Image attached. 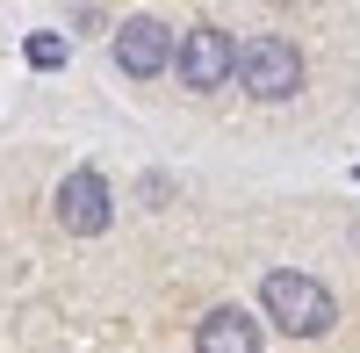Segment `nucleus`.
<instances>
[{
    "instance_id": "obj_3",
    "label": "nucleus",
    "mask_w": 360,
    "mask_h": 353,
    "mask_svg": "<svg viewBox=\"0 0 360 353\" xmlns=\"http://www.w3.org/2000/svg\"><path fill=\"white\" fill-rule=\"evenodd\" d=\"M173 65H180V86H195V94L224 86V79L238 72V44H231V29H217V22L180 29V37H173Z\"/></svg>"
},
{
    "instance_id": "obj_2",
    "label": "nucleus",
    "mask_w": 360,
    "mask_h": 353,
    "mask_svg": "<svg viewBox=\"0 0 360 353\" xmlns=\"http://www.w3.org/2000/svg\"><path fill=\"white\" fill-rule=\"evenodd\" d=\"M231 79H245L252 101H288L303 86V58H295L288 37H252V44H238V72Z\"/></svg>"
},
{
    "instance_id": "obj_4",
    "label": "nucleus",
    "mask_w": 360,
    "mask_h": 353,
    "mask_svg": "<svg viewBox=\"0 0 360 353\" xmlns=\"http://www.w3.org/2000/svg\"><path fill=\"white\" fill-rule=\"evenodd\" d=\"M108 217H115V195H108V181L94 166H79V173L58 181V224H65L72 238H101Z\"/></svg>"
},
{
    "instance_id": "obj_5",
    "label": "nucleus",
    "mask_w": 360,
    "mask_h": 353,
    "mask_svg": "<svg viewBox=\"0 0 360 353\" xmlns=\"http://www.w3.org/2000/svg\"><path fill=\"white\" fill-rule=\"evenodd\" d=\"M115 65H123L130 79H159L173 65V29L159 15H130L123 29H115Z\"/></svg>"
},
{
    "instance_id": "obj_6",
    "label": "nucleus",
    "mask_w": 360,
    "mask_h": 353,
    "mask_svg": "<svg viewBox=\"0 0 360 353\" xmlns=\"http://www.w3.org/2000/svg\"><path fill=\"white\" fill-rule=\"evenodd\" d=\"M195 353H259V317H245L238 303L209 310L195 325Z\"/></svg>"
},
{
    "instance_id": "obj_7",
    "label": "nucleus",
    "mask_w": 360,
    "mask_h": 353,
    "mask_svg": "<svg viewBox=\"0 0 360 353\" xmlns=\"http://www.w3.org/2000/svg\"><path fill=\"white\" fill-rule=\"evenodd\" d=\"M22 58H29L37 72H58V65H65V37H58V29H37V37L22 44Z\"/></svg>"
},
{
    "instance_id": "obj_1",
    "label": "nucleus",
    "mask_w": 360,
    "mask_h": 353,
    "mask_svg": "<svg viewBox=\"0 0 360 353\" xmlns=\"http://www.w3.org/2000/svg\"><path fill=\"white\" fill-rule=\"evenodd\" d=\"M259 310L274 317L288 339H324V332L339 325L332 288H324L317 274H303V267H274V274H266L259 281Z\"/></svg>"
}]
</instances>
